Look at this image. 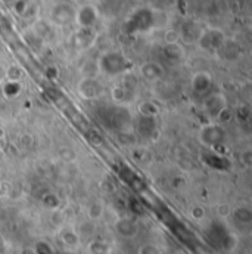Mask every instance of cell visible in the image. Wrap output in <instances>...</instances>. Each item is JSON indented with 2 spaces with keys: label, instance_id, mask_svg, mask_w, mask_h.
<instances>
[{
  "label": "cell",
  "instance_id": "cell-34",
  "mask_svg": "<svg viewBox=\"0 0 252 254\" xmlns=\"http://www.w3.org/2000/svg\"><path fill=\"white\" fill-rule=\"evenodd\" d=\"M4 1H7V3H12L13 0H4Z\"/></svg>",
  "mask_w": 252,
  "mask_h": 254
},
{
  "label": "cell",
  "instance_id": "cell-10",
  "mask_svg": "<svg viewBox=\"0 0 252 254\" xmlns=\"http://www.w3.org/2000/svg\"><path fill=\"white\" fill-rule=\"evenodd\" d=\"M224 108H227V105H226V98L221 93H212L206 96V99L203 101V110L208 113L209 117H214L215 120Z\"/></svg>",
  "mask_w": 252,
  "mask_h": 254
},
{
  "label": "cell",
  "instance_id": "cell-5",
  "mask_svg": "<svg viewBox=\"0 0 252 254\" xmlns=\"http://www.w3.org/2000/svg\"><path fill=\"white\" fill-rule=\"evenodd\" d=\"M75 12L77 9L68 1L56 3L50 10V22L58 27H66L75 21Z\"/></svg>",
  "mask_w": 252,
  "mask_h": 254
},
{
  "label": "cell",
  "instance_id": "cell-19",
  "mask_svg": "<svg viewBox=\"0 0 252 254\" xmlns=\"http://www.w3.org/2000/svg\"><path fill=\"white\" fill-rule=\"evenodd\" d=\"M112 99L117 104L126 105L133 99V93H131V90H128L124 86H115L112 89Z\"/></svg>",
  "mask_w": 252,
  "mask_h": 254
},
{
  "label": "cell",
  "instance_id": "cell-21",
  "mask_svg": "<svg viewBox=\"0 0 252 254\" xmlns=\"http://www.w3.org/2000/svg\"><path fill=\"white\" fill-rule=\"evenodd\" d=\"M89 250L92 254H111L112 249L108 243L102 241V240H93L89 244Z\"/></svg>",
  "mask_w": 252,
  "mask_h": 254
},
{
  "label": "cell",
  "instance_id": "cell-16",
  "mask_svg": "<svg viewBox=\"0 0 252 254\" xmlns=\"http://www.w3.org/2000/svg\"><path fill=\"white\" fill-rule=\"evenodd\" d=\"M164 57L170 63L177 64L185 58V51H183V48L179 43H176V45H165V48H164Z\"/></svg>",
  "mask_w": 252,
  "mask_h": 254
},
{
  "label": "cell",
  "instance_id": "cell-4",
  "mask_svg": "<svg viewBox=\"0 0 252 254\" xmlns=\"http://www.w3.org/2000/svg\"><path fill=\"white\" fill-rule=\"evenodd\" d=\"M226 43V36L218 28H208L202 30L198 37V45L201 49L208 52H217L220 51Z\"/></svg>",
  "mask_w": 252,
  "mask_h": 254
},
{
  "label": "cell",
  "instance_id": "cell-27",
  "mask_svg": "<svg viewBox=\"0 0 252 254\" xmlns=\"http://www.w3.org/2000/svg\"><path fill=\"white\" fill-rule=\"evenodd\" d=\"M42 201H43V204H45L46 207H49V208H56V207L59 205V198H58L55 193H48V195H45Z\"/></svg>",
  "mask_w": 252,
  "mask_h": 254
},
{
  "label": "cell",
  "instance_id": "cell-6",
  "mask_svg": "<svg viewBox=\"0 0 252 254\" xmlns=\"http://www.w3.org/2000/svg\"><path fill=\"white\" fill-rule=\"evenodd\" d=\"M99 21V10L93 4H84L75 12V24L80 28H93Z\"/></svg>",
  "mask_w": 252,
  "mask_h": 254
},
{
  "label": "cell",
  "instance_id": "cell-1",
  "mask_svg": "<svg viewBox=\"0 0 252 254\" xmlns=\"http://www.w3.org/2000/svg\"><path fill=\"white\" fill-rule=\"evenodd\" d=\"M131 63L123 52L118 51H108L101 55L98 60V68L101 72L109 77H117L121 74H126L131 69Z\"/></svg>",
  "mask_w": 252,
  "mask_h": 254
},
{
  "label": "cell",
  "instance_id": "cell-26",
  "mask_svg": "<svg viewBox=\"0 0 252 254\" xmlns=\"http://www.w3.org/2000/svg\"><path fill=\"white\" fill-rule=\"evenodd\" d=\"M10 4L13 7V12L18 15H24L28 9V0H13Z\"/></svg>",
  "mask_w": 252,
  "mask_h": 254
},
{
  "label": "cell",
  "instance_id": "cell-32",
  "mask_svg": "<svg viewBox=\"0 0 252 254\" xmlns=\"http://www.w3.org/2000/svg\"><path fill=\"white\" fill-rule=\"evenodd\" d=\"M6 81V68L0 65V84H3Z\"/></svg>",
  "mask_w": 252,
  "mask_h": 254
},
{
  "label": "cell",
  "instance_id": "cell-22",
  "mask_svg": "<svg viewBox=\"0 0 252 254\" xmlns=\"http://www.w3.org/2000/svg\"><path fill=\"white\" fill-rule=\"evenodd\" d=\"M103 211H105L103 204L96 201V202H93V204L89 205V208H87V217H89L90 222H96V220H99L103 216Z\"/></svg>",
  "mask_w": 252,
  "mask_h": 254
},
{
  "label": "cell",
  "instance_id": "cell-17",
  "mask_svg": "<svg viewBox=\"0 0 252 254\" xmlns=\"http://www.w3.org/2000/svg\"><path fill=\"white\" fill-rule=\"evenodd\" d=\"M59 240L66 249H77L80 246V241H81L80 234L72 231V229H65L61 234Z\"/></svg>",
  "mask_w": 252,
  "mask_h": 254
},
{
  "label": "cell",
  "instance_id": "cell-15",
  "mask_svg": "<svg viewBox=\"0 0 252 254\" xmlns=\"http://www.w3.org/2000/svg\"><path fill=\"white\" fill-rule=\"evenodd\" d=\"M140 74L143 78H146L149 81H155L162 77L164 69L158 63H146L140 66Z\"/></svg>",
  "mask_w": 252,
  "mask_h": 254
},
{
  "label": "cell",
  "instance_id": "cell-7",
  "mask_svg": "<svg viewBox=\"0 0 252 254\" xmlns=\"http://www.w3.org/2000/svg\"><path fill=\"white\" fill-rule=\"evenodd\" d=\"M224 136H226V131L221 125H206V126L202 127L201 130V140L208 145L209 148H215L218 146L223 140H224Z\"/></svg>",
  "mask_w": 252,
  "mask_h": 254
},
{
  "label": "cell",
  "instance_id": "cell-14",
  "mask_svg": "<svg viewBox=\"0 0 252 254\" xmlns=\"http://www.w3.org/2000/svg\"><path fill=\"white\" fill-rule=\"evenodd\" d=\"M203 161L206 166H209L212 170H218V172H224L229 169V164H227V160L217 151L212 149V152L203 155Z\"/></svg>",
  "mask_w": 252,
  "mask_h": 254
},
{
  "label": "cell",
  "instance_id": "cell-23",
  "mask_svg": "<svg viewBox=\"0 0 252 254\" xmlns=\"http://www.w3.org/2000/svg\"><path fill=\"white\" fill-rule=\"evenodd\" d=\"M233 216L242 225H250L252 220V213L248 207H239V208H236L235 213H233Z\"/></svg>",
  "mask_w": 252,
  "mask_h": 254
},
{
  "label": "cell",
  "instance_id": "cell-25",
  "mask_svg": "<svg viewBox=\"0 0 252 254\" xmlns=\"http://www.w3.org/2000/svg\"><path fill=\"white\" fill-rule=\"evenodd\" d=\"M21 78H22V69L18 65L12 64V65L6 66V80L7 81H21Z\"/></svg>",
  "mask_w": 252,
  "mask_h": 254
},
{
  "label": "cell",
  "instance_id": "cell-20",
  "mask_svg": "<svg viewBox=\"0 0 252 254\" xmlns=\"http://www.w3.org/2000/svg\"><path fill=\"white\" fill-rule=\"evenodd\" d=\"M201 28H198L196 27V24H186L185 27H183V30L179 33V36H180V39H183L185 42H193V40H196L198 42V37H199V34H201Z\"/></svg>",
  "mask_w": 252,
  "mask_h": 254
},
{
  "label": "cell",
  "instance_id": "cell-8",
  "mask_svg": "<svg viewBox=\"0 0 252 254\" xmlns=\"http://www.w3.org/2000/svg\"><path fill=\"white\" fill-rule=\"evenodd\" d=\"M78 93L84 99H98L103 93V87L95 77H86L78 83Z\"/></svg>",
  "mask_w": 252,
  "mask_h": 254
},
{
  "label": "cell",
  "instance_id": "cell-11",
  "mask_svg": "<svg viewBox=\"0 0 252 254\" xmlns=\"http://www.w3.org/2000/svg\"><path fill=\"white\" fill-rule=\"evenodd\" d=\"M212 84V78L206 71H199L192 77V89L198 95H205Z\"/></svg>",
  "mask_w": 252,
  "mask_h": 254
},
{
  "label": "cell",
  "instance_id": "cell-28",
  "mask_svg": "<svg viewBox=\"0 0 252 254\" xmlns=\"http://www.w3.org/2000/svg\"><path fill=\"white\" fill-rule=\"evenodd\" d=\"M165 43L167 45H176V43H179V40H180V36H179V31H176V30H168L167 33H165Z\"/></svg>",
  "mask_w": 252,
  "mask_h": 254
},
{
  "label": "cell",
  "instance_id": "cell-33",
  "mask_svg": "<svg viewBox=\"0 0 252 254\" xmlns=\"http://www.w3.org/2000/svg\"><path fill=\"white\" fill-rule=\"evenodd\" d=\"M3 149V136H0V152Z\"/></svg>",
  "mask_w": 252,
  "mask_h": 254
},
{
  "label": "cell",
  "instance_id": "cell-2",
  "mask_svg": "<svg viewBox=\"0 0 252 254\" xmlns=\"http://www.w3.org/2000/svg\"><path fill=\"white\" fill-rule=\"evenodd\" d=\"M158 25V16L156 12L151 7H139L131 13V16L127 21V31L130 34L137 33H146L153 30Z\"/></svg>",
  "mask_w": 252,
  "mask_h": 254
},
{
  "label": "cell",
  "instance_id": "cell-31",
  "mask_svg": "<svg viewBox=\"0 0 252 254\" xmlns=\"http://www.w3.org/2000/svg\"><path fill=\"white\" fill-rule=\"evenodd\" d=\"M36 253L37 254H52V252H50V249L48 247V244H45V243H40V244H37V250H36Z\"/></svg>",
  "mask_w": 252,
  "mask_h": 254
},
{
  "label": "cell",
  "instance_id": "cell-13",
  "mask_svg": "<svg viewBox=\"0 0 252 254\" xmlns=\"http://www.w3.org/2000/svg\"><path fill=\"white\" fill-rule=\"evenodd\" d=\"M115 231L120 237H124V238H133L136 234H137V225L134 220L128 219V217H123V219H118L117 223H115Z\"/></svg>",
  "mask_w": 252,
  "mask_h": 254
},
{
  "label": "cell",
  "instance_id": "cell-24",
  "mask_svg": "<svg viewBox=\"0 0 252 254\" xmlns=\"http://www.w3.org/2000/svg\"><path fill=\"white\" fill-rule=\"evenodd\" d=\"M139 111H140V116H146V117H156L158 116V107L149 101L142 102L139 105Z\"/></svg>",
  "mask_w": 252,
  "mask_h": 254
},
{
  "label": "cell",
  "instance_id": "cell-9",
  "mask_svg": "<svg viewBox=\"0 0 252 254\" xmlns=\"http://www.w3.org/2000/svg\"><path fill=\"white\" fill-rule=\"evenodd\" d=\"M133 126L136 127L137 133L142 134L143 137L148 139H153V134L158 131V123H156V117H146V116H140L133 120Z\"/></svg>",
  "mask_w": 252,
  "mask_h": 254
},
{
  "label": "cell",
  "instance_id": "cell-30",
  "mask_svg": "<svg viewBox=\"0 0 252 254\" xmlns=\"http://www.w3.org/2000/svg\"><path fill=\"white\" fill-rule=\"evenodd\" d=\"M203 214H205V213H203V210H202L201 207H195V208L190 210V216H192L195 220H201V219L203 217Z\"/></svg>",
  "mask_w": 252,
  "mask_h": 254
},
{
  "label": "cell",
  "instance_id": "cell-29",
  "mask_svg": "<svg viewBox=\"0 0 252 254\" xmlns=\"http://www.w3.org/2000/svg\"><path fill=\"white\" fill-rule=\"evenodd\" d=\"M139 254H161V250L155 244H145L140 247Z\"/></svg>",
  "mask_w": 252,
  "mask_h": 254
},
{
  "label": "cell",
  "instance_id": "cell-12",
  "mask_svg": "<svg viewBox=\"0 0 252 254\" xmlns=\"http://www.w3.org/2000/svg\"><path fill=\"white\" fill-rule=\"evenodd\" d=\"M96 40V34L93 28H80L74 34V46L77 49H87L90 48Z\"/></svg>",
  "mask_w": 252,
  "mask_h": 254
},
{
  "label": "cell",
  "instance_id": "cell-18",
  "mask_svg": "<svg viewBox=\"0 0 252 254\" xmlns=\"http://www.w3.org/2000/svg\"><path fill=\"white\" fill-rule=\"evenodd\" d=\"M1 92H3L4 98L13 99V98H16L22 92V84H21V81H7L6 80L1 84Z\"/></svg>",
  "mask_w": 252,
  "mask_h": 254
},
{
  "label": "cell",
  "instance_id": "cell-3",
  "mask_svg": "<svg viewBox=\"0 0 252 254\" xmlns=\"http://www.w3.org/2000/svg\"><path fill=\"white\" fill-rule=\"evenodd\" d=\"M49 95H50V98L53 99V102L62 110L63 113H65V116H66L75 126H78L80 128H83V130H89V122L86 120V117L72 105V102L63 95L62 92H59V90H56V89H49Z\"/></svg>",
  "mask_w": 252,
  "mask_h": 254
}]
</instances>
